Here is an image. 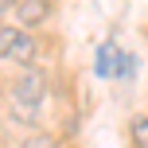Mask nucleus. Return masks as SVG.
Masks as SVG:
<instances>
[{
	"mask_svg": "<svg viewBox=\"0 0 148 148\" xmlns=\"http://www.w3.org/2000/svg\"><path fill=\"white\" fill-rule=\"evenodd\" d=\"M39 101H43V78H39V74H23V78L16 82V90H12V109L20 113L23 121H31L35 109H39Z\"/></svg>",
	"mask_w": 148,
	"mask_h": 148,
	"instance_id": "nucleus-2",
	"label": "nucleus"
},
{
	"mask_svg": "<svg viewBox=\"0 0 148 148\" xmlns=\"http://www.w3.org/2000/svg\"><path fill=\"white\" fill-rule=\"evenodd\" d=\"M8 8H16V4H12V0H0V16H4Z\"/></svg>",
	"mask_w": 148,
	"mask_h": 148,
	"instance_id": "nucleus-7",
	"label": "nucleus"
},
{
	"mask_svg": "<svg viewBox=\"0 0 148 148\" xmlns=\"http://www.w3.org/2000/svg\"><path fill=\"white\" fill-rule=\"evenodd\" d=\"M0 59H12L20 66L35 62V39L23 27H0Z\"/></svg>",
	"mask_w": 148,
	"mask_h": 148,
	"instance_id": "nucleus-1",
	"label": "nucleus"
},
{
	"mask_svg": "<svg viewBox=\"0 0 148 148\" xmlns=\"http://www.w3.org/2000/svg\"><path fill=\"white\" fill-rule=\"evenodd\" d=\"M94 70L101 74V78L113 74V43H101V47H97V66H94Z\"/></svg>",
	"mask_w": 148,
	"mask_h": 148,
	"instance_id": "nucleus-5",
	"label": "nucleus"
},
{
	"mask_svg": "<svg viewBox=\"0 0 148 148\" xmlns=\"http://www.w3.org/2000/svg\"><path fill=\"white\" fill-rule=\"evenodd\" d=\"M20 148H59V140H55L51 133H31V136H23Z\"/></svg>",
	"mask_w": 148,
	"mask_h": 148,
	"instance_id": "nucleus-6",
	"label": "nucleus"
},
{
	"mask_svg": "<svg viewBox=\"0 0 148 148\" xmlns=\"http://www.w3.org/2000/svg\"><path fill=\"white\" fill-rule=\"evenodd\" d=\"M129 136H133V144H136V148H148V117H133Z\"/></svg>",
	"mask_w": 148,
	"mask_h": 148,
	"instance_id": "nucleus-4",
	"label": "nucleus"
},
{
	"mask_svg": "<svg viewBox=\"0 0 148 148\" xmlns=\"http://www.w3.org/2000/svg\"><path fill=\"white\" fill-rule=\"evenodd\" d=\"M16 16L23 23H39V20H47V4L43 0H20L16 4Z\"/></svg>",
	"mask_w": 148,
	"mask_h": 148,
	"instance_id": "nucleus-3",
	"label": "nucleus"
}]
</instances>
